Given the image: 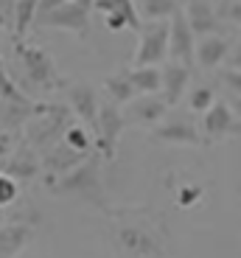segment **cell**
Returning <instances> with one entry per match:
<instances>
[{
	"label": "cell",
	"mask_w": 241,
	"mask_h": 258,
	"mask_svg": "<svg viewBox=\"0 0 241 258\" xmlns=\"http://www.w3.org/2000/svg\"><path fill=\"white\" fill-rule=\"evenodd\" d=\"M39 166H42V160H39L37 149H34L28 141H23L12 152V155L3 160L6 174L14 177V180H34V177H37V171H39Z\"/></svg>",
	"instance_id": "cell-13"
},
{
	"label": "cell",
	"mask_w": 241,
	"mask_h": 258,
	"mask_svg": "<svg viewBox=\"0 0 241 258\" xmlns=\"http://www.w3.org/2000/svg\"><path fill=\"white\" fill-rule=\"evenodd\" d=\"M199 197H202V188H199V185H196V188L194 185H185L183 191H180V197H177V202H180L183 208H188V205H194Z\"/></svg>",
	"instance_id": "cell-27"
},
{
	"label": "cell",
	"mask_w": 241,
	"mask_h": 258,
	"mask_svg": "<svg viewBox=\"0 0 241 258\" xmlns=\"http://www.w3.org/2000/svg\"><path fill=\"white\" fill-rule=\"evenodd\" d=\"M104 90H107V96H110L118 107L129 104L132 98L137 96L135 84H132V79H129V71H118V73H112V76H107L104 79Z\"/></svg>",
	"instance_id": "cell-19"
},
{
	"label": "cell",
	"mask_w": 241,
	"mask_h": 258,
	"mask_svg": "<svg viewBox=\"0 0 241 258\" xmlns=\"http://www.w3.org/2000/svg\"><path fill=\"white\" fill-rule=\"evenodd\" d=\"M129 79H132V84H135V93H137V96L160 93V84H163V73H160V68H154V64L129 71Z\"/></svg>",
	"instance_id": "cell-21"
},
{
	"label": "cell",
	"mask_w": 241,
	"mask_h": 258,
	"mask_svg": "<svg viewBox=\"0 0 241 258\" xmlns=\"http://www.w3.org/2000/svg\"><path fill=\"white\" fill-rule=\"evenodd\" d=\"M185 20H188L191 31L196 37H205V34H213L219 28V14L216 9L210 6L208 0H188V6H185Z\"/></svg>",
	"instance_id": "cell-18"
},
{
	"label": "cell",
	"mask_w": 241,
	"mask_h": 258,
	"mask_svg": "<svg viewBox=\"0 0 241 258\" xmlns=\"http://www.w3.org/2000/svg\"><path fill=\"white\" fill-rule=\"evenodd\" d=\"M126 129V115L121 112L112 98L98 104V121H96V143H98V155L104 160H112L118 152V138Z\"/></svg>",
	"instance_id": "cell-5"
},
{
	"label": "cell",
	"mask_w": 241,
	"mask_h": 258,
	"mask_svg": "<svg viewBox=\"0 0 241 258\" xmlns=\"http://www.w3.org/2000/svg\"><path fill=\"white\" fill-rule=\"evenodd\" d=\"M70 123H73V110L59 107V104H39L37 115H31L26 121V141L34 149L45 152L65 138Z\"/></svg>",
	"instance_id": "cell-3"
},
{
	"label": "cell",
	"mask_w": 241,
	"mask_h": 258,
	"mask_svg": "<svg viewBox=\"0 0 241 258\" xmlns=\"http://www.w3.org/2000/svg\"><path fill=\"white\" fill-rule=\"evenodd\" d=\"M227 62H230V68H235V71H241V34H238V39H235L233 51L227 53Z\"/></svg>",
	"instance_id": "cell-28"
},
{
	"label": "cell",
	"mask_w": 241,
	"mask_h": 258,
	"mask_svg": "<svg viewBox=\"0 0 241 258\" xmlns=\"http://www.w3.org/2000/svg\"><path fill=\"white\" fill-rule=\"evenodd\" d=\"M93 9L107 14L110 31H121V28L140 31V17H137L135 0H93Z\"/></svg>",
	"instance_id": "cell-11"
},
{
	"label": "cell",
	"mask_w": 241,
	"mask_h": 258,
	"mask_svg": "<svg viewBox=\"0 0 241 258\" xmlns=\"http://www.w3.org/2000/svg\"><path fill=\"white\" fill-rule=\"evenodd\" d=\"M222 82H224V87H227L233 96L241 98V71H235V68H227V71L222 73Z\"/></svg>",
	"instance_id": "cell-26"
},
{
	"label": "cell",
	"mask_w": 241,
	"mask_h": 258,
	"mask_svg": "<svg viewBox=\"0 0 241 258\" xmlns=\"http://www.w3.org/2000/svg\"><path fill=\"white\" fill-rule=\"evenodd\" d=\"M160 73H163L160 93H163V98L169 101V107H177V104H180V98H183V93L188 90V84H191V68L171 62V64H166Z\"/></svg>",
	"instance_id": "cell-17"
},
{
	"label": "cell",
	"mask_w": 241,
	"mask_h": 258,
	"mask_svg": "<svg viewBox=\"0 0 241 258\" xmlns=\"http://www.w3.org/2000/svg\"><path fill=\"white\" fill-rule=\"evenodd\" d=\"M166 112H169V101L163 98V93H149V96H140V98H132V101H129L126 123H140V126H149V123L160 121Z\"/></svg>",
	"instance_id": "cell-12"
},
{
	"label": "cell",
	"mask_w": 241,
	"mask_h": 258,
	"mask_svg": "<svg viewBox=\"0 0 241 258\" xmlns=\"http://www.w3.org/2000/svg\"><path fill=\"white\" fill-rule=\"evenodd\" d=\"M224 12H227L230 20H235V23L241 26V0H230L227 6H224Z\"/></svg>",
	"instance_id": "cell-29"
},
{
	"label": "cell",
	"mask_w": 241,
	"mask_h": 258,
	"mask_svg": "<svg viewBox=\"0 0 241 258\" xmlns=\"http://www.w3.org/2000/svg\"><path fill=\"white\" fill-rule=\"evenodd\" d=\"M62 3H67V0H39V6H37V14H45V12H51V9L62 6Z\"/></svg>",
	"instance_id": "cell-30"
},
{
	"label": "cell",
	"mask_w": 241,
	"mask_h": 258,
	"mask_svg": "<svg viewBox=\"0 0 241 258\" xmlns=\"http://www.w3.org/2000/svg\"><path fill=\"white\" fill-rule=\"evenodd\" d=\"M112 216V241L124 258H166V236L149 222V211H115Z\"/></svg>",
	"instance_id": "cell-1"
},
{
	"label": "cell",
	"mask_w": 241,
	"mask_h": 258,
	"mask_svg": "<svg viewBox=\"0 0 241 258\" xmlns=\"http://www.w3.org/2000/svg\"><path fill=\"white\" fill-rule=\"evenodd\" d=\"M135 9H137V17L154 20V23H160V20H171L177 12H180L177 0H137Z\"/></svg>",
	"instance_id": "cell-22"
},
{
	"label": "cell",
	"mask_w": 241,
	"mask_h": 258,
	"mask_svg": "<svg viewBox=\"0 0 241 258\" xmlns=\"http://www.w3.org/2000/svg\"><path fill=\"white\" fill-rule=\"evenodd\" d=\"M213 104H216V93H213V87H208V84L194 87V90H191V96H188V107L194 112H208Z\"/></svg>",
	"instance_id": "cell-23"
},
{
	"label": "cell",
	"mask_w": 241,
	"mask_h": 258,
	"mask_svg": "<svg viewBox=\"0 0 241 258\" xmlns=\"http://www.w3.org/2000/svg\"><path fill=\"white\" fill-rule=\"evenodd\" d=\"M17 51H20V62H23V73H26V79L31 84H37V87H56V84H62V79L56 76V64L42 48H26L20 42Z\"/></svg>",
	"instance_id": "cell-7"
},
{
	"label": "cell",
	"mask_w": 241,
	"mask_h": 258,
	"mask_svg": "<svg viewBox=\"0 0 241 258\" xmlns=\"http://www.w3.org/2000/svg\"><path fill=\"white\" fill-rule=\"evenodd\" d=\"M169 56V23H151V26L140 28V42H137L135 53V68H149V64H160Z\"/></svg>",
	"instance_id": "cell-6"
},
{
	"label": "cell",
	"mask_w": 241,
	"mask_h": 258,
	"mask_svg": "<svg viewBox=\"0 0 241 258\" xmlns=\"http://www.w3.org/2000/svg\"><path fill=\"white\" fill-rule=\"evenodd\" d=\"M17 194H20L17 180L3 171V174H0V208H9L14 200H17Z\"/></svg>",
	"instance_id": "cell-25"
},
{
	"label": "cell",
	"mask_w": 241,
	"mask_h": 258,
	"mask_svg": "<svg viewBox=\"0 0 241 258\" xmlns=\"http://www.w3.org/2000/svg\"><path fill=\"white\" fill-rule=\"evenodd\" d=\"M101 160L98 155H87L76 168L65 171L59 177V182H51V194H62V197H76V200H87L93 205L104 208V188H101Z\"/></svg>",
	"instance_id": "cell-2"
},
{
	"label": "cell",
	"mask_w": 241,
	"mask_h": 258,
	"mask_svg": "<svg viewBox=\"0 0 241 258\" xmlns=\"http://www.w3.org/2000/svg\"><path fill=\"white\" fill-rule=\"evenodd\" d=\"M62 141H65L70 149H76V152H90V132H87L85 126H76V123H70Z\"/></svg>",
	"instance_id": "cell-24"
},
{
	"label": "cell",
	"mask_w": 241,
	"mask_h": 258,
	"mask_svg": "<svg viewBox=\"0 0 241 258\" xmlns=\"http://www.w3.org/2000/svg\"><path fill=\"white\" fill-rule=\"evenodd\" d=\"M241 132V121L235 118L233 107L227 101H216L208 112H205V141H224L230 135Z\"/></svg>",
	"instance_id": "cell-9"
},
{
	"label": "cell",
	"mask_w": 241,
	"mask_h": 258,
	"mask_svg": "<svg viewBox=\"0 0 241 258\" xmlns=\"http://www.w3.org/2000/svg\"><path fill=\"white\" fill-rule=\"evenodd\" d=\"M37 6H39V0H14L12 20H14V37H17V42H23L26 34H28V28L34 26Z\"/></svg>",
	"instance_id": "cell-20"
},
{
	"label": "cell",
	"mask_w": 241,
	"mask_h": 258,
	"mask_svg": "<svg viewBox=\"0 0 241 258\" xmlns=\"http://www.w3.org/2000/svg\"><path fill=\"white\" fill-rule=\"evenodd\" d=\"M34 239V227L23 222H6L0 225V258H17Z\"/></svg>",
	"instance_id": "cell-15"
},
{
	"label": "cell",
	"mask_w": 241,
	"mask_h": 258,
	"mask_svg": "<svg viewBox=\"0 0 241 258\" xmlns=\"http://www.w3.org/2000/svg\"><path fill=\"white\" fill-rule=\"evenodd\" d=\"M227 53H230V42L222 37V34H205L194 48V59L202 64L205 71L219 68V64L227 59Z\"/></svg>",
	"instance_id": "cell-16"
},
{
	"label": "cell",
	"mask_w": 241,
	"mask_h": 258,
	"mask_svg": "<svg viewBox=\"0 0 241 258\" xmlns=\"http://www.w3.org/2000/svg\"><path fill=\"white\" fill-rule=\"evenodd\" d=\"M90 12H93V0H67V3L51 9V12L37 14L34 17V26L62 28V31H70V34L85 39L87 31H90Z\"/></svg>",
	"instance_id": "cell-4"
},
{
	"label": "cell",
	"mask_w": 241,
	"mask_h": 258,
	"mask_svg": "<svg viewBox=\"0 0 241 258\" xmlns=\"http://www.w3.org/2000/svg\"><path fill=\"white\" fill-rule=\"evenodd\" d=\"M230 107H233L235 118H238V121H241V98H238V96H233V104H230Z\"/></svg>",
	"instance_id": "cell-31"
},
{
	"label": "cell",
	"mask_w": 241,
	"mask_h": 258,
	"mask_svg": "<svg viewBox=\"0 0 241 258\" xmlns=\"http://www.w3.org/2000/svg\"><path fill=\"white\" fill-rule=\"evenodd\" d=\"M194 37L196 34L191 31L188 20H185L183 9H180L169 23V56H171V62L194 68Z\"/></svg>",
	"instance_id": "cell-8"
},
{
	"label": "cell",
	"mask_w": 241,
	"mask_h": 258,
	"mask_svg": "<svg viewBox=\"0 0 241 258\" xmlns=\"http://www.w3.org/2000/svg\"><path fill=\"white\" fill-rule=\"evenodd\" d=\"M67 98H70L73 115H78L82 121H87V126L96 132V121H98V93L93 90L90 84H70L67 90Z\"/></svg>",
	"instance_id": "cell-14"
},
{
	"label": "cell",
	"mask_w": 241,
	"mask_h": 258,
	"mask_svg": "<svg viewBox=\"0 0 241 258\" xmlns=\"http://www.w3.org/2000/svg\"><path fill=\"white\" fill-rule=\"evenodd\" d=\"M151 138L160 143H177V146H202V143H208L199 135L196 123H191L188 118H171V121L160 123V126H154Z\"/></svg>",
	"instance_id": "cell-10"
}]
</instances>
